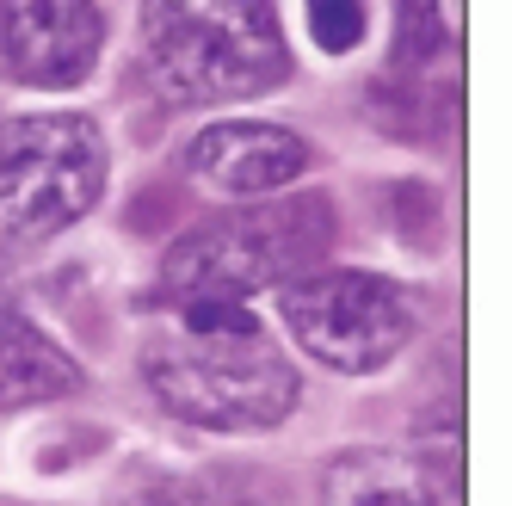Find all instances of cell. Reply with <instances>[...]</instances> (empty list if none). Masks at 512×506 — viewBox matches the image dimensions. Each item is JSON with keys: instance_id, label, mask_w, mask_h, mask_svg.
<instances>
[{"instance_id": "cell-1", "label": "cell", "mask_w": 512, "mask_h": 506, "mask_svg": "<svg viewBox=\"0 0 512 506\" xmlns=\"http://www.w3.org/2000/svg\"><path fill=\"white\" fill-rule=\"evenodd\" d=\"M142 377L179 420L210 432L278 426L303 389L247 309H179L173 328L142 346Z\"/></svg>"}, {"instance_id": "cell-2", "label": "cell", "mask_w": 512, "mask_h": 506, "mask_svg": "<svg viewBox=\"0 0 512 506\" xmlns=\"http://www.w3.org/2000/svg\"><path fill=\"white\" fill-rule=\"evenodd\" d=\"M321 247H327V210L315 198L210 216L167 247L161 291L179 309H247L253 291L284 284Z\"/></svg>"}, {"instance_id": "cell-3", "label": "cell", "mask_w": 512, "mask_h": 506, "mask_svg": "<svg viewBox=\"0 0 512 506\" xmlns=\"http://www.w3.org/2000/svg\"><path fill=\"white\" fill-rule=\"evenodd\" d=\"M142 25L167 99H253L290 75L278 13L253 0H161Z\"/></svg>"}, {"instance_id": "cell-4", "label": "cell", "mask_w": 512, "mask_h": 506, "mask_svg": "<svg viewBox=\"0 0 512 506\" xmlns=\"http://www.w3.org/2000/svg\"><path fill=\"white\" fill-rule=\"evenodd\" d=\"M105 192V142L93 118L50 112L0 130V235H56Z\"/></svg>"}, {"instance_id": "cell-5", "label": "cell", "mask_w": 512, "mask_h": 506, "mask_svg": "<svg viewBox=\"0 0 512 506\" xmlns=\"http://www.w3.org/2000/svg\"><path fill=\"white\" fill-rule=\"evenodd\" d=\"M284 321L334 371H377L408 346L414 309L377 272H315L284 284Z\"/></svg>"}, {"instance_id": "cell-6", "label": "cell", "mask_w": 512, "mask_h": 506, "mask_svg": "<svg viewBox=\"0 0 512 506\" xmlns=\"http://www.w3.org/2000/svg\"><path fill=\"white\" fill-rule=\"evenodd\" d=\"M105 38V13L81 0H56V7H31L13 0L0 7V62L25 87H75L93 75Z\"/></svg>"}, {"instance_id": "cell-7", "label": "cell", "mask_w": 512, "mask_h": 506, "mask_svg": "<svg viewBox=\"0 0 512 506\" xmlns=\"http://www.w3.org/2000/svg\"><path fill=\"white\" fill-rule=\"evenodd\" d=\"M186 167L229 198H272L309 167V142L284 124H210L186 142Z\"/></svg>"}, {"instance_id": "cell-8", "label": "cell", "mask_w": 512, "mask_h": 506, "mask_svg": "<svg viewBox=\"0 0 512 506\" xmlns=\"http://www.w3.org/2000/svg\"><path fill=\"white\" fill-rule=\"evenodd\" d=\"M451 469L426 451H346L327 469V506H451Z\"/></svg>"}, {"instance_id": "cell-9", "label": "cell", "mask_w": 512, "mask_h": 506, "mask_svg": "<svg viewBox=\"0 0 512 506\" xmlns=\"http://www.w3.org/2000/svg\"><path fill=\"white\" fill-rule=\"evenodd\" d=\"M112 506H260V476L235 463H136Z\"/></svg>"}, {"instance_id": "cell-10", "label": "cell", "mask_w": 512, "mask_h": 506, "mask_svg": "<svg viewBox=\"0 0 512 506\" xmlns=\"http://www.w3.org/2000/svg\"><path fill=\"white\" fill-rule=\"evenodd\" d=\"M81 365L50 334H38L19 309L0 303V408H31L50 395H75Z\"/></svg>"}, {"instance_id": "cell-11", "label": "cell", "mask_w": 512, "mask_h": 506, "mask_svg": "<svg viewBox=\"0 0 512 506\" xmlns=\"http://www.w3.org/2000/svg\"><path fill=\"white\" fill-rule=\"evenodd\" d=\"M309 31H315V44L327 56H346L364 38V7H352V0H315V7H309Z\"/></svg>"}, {"instance_id": "cell-12", "label": "cell", "mask_w": 512, "mask_h": 506, "mask_svg": "<svg viewBox=\"0 0 512 506\" xmlns=\"http://www.w3.org/2000/svg\"><path fill=\"white\" fill-rule=\"evenodd\" d=\"M401 31H408V44H395V56H432L438 50V31H445V13L408 7V13H401Z\"/></svg>"}]
</instances>
